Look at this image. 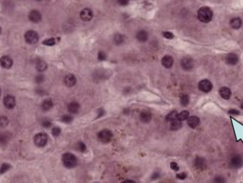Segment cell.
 <instances>
[{
  "mask_svg": "<svg viewBox=\"0 0 243 183\" xmlns=\"http://www.w3.org/2000/svg\"><path fill=\"white\" fill-rule=\"evenodd\" d=\"M198 18L203 23H209L213 18V11L208 6H203L198 11Z\"/></svg>",
  "mask_w": 243,
  "mask_h": 183,
  "instance_id": "6da1fadb",
  "label": "cell"
},
{
  "mask_svg": "<svg viewBox=\"0 0 243 183\" xmlns=\"http://www.w3.org/2000/svg\"><path fill=\"white\" fill-rule=\"evenodd\" d=\"M62 162L67 168H73L77 165V158L73 153H66L62 156Z\"/></svg>",
  "mask_w": 243,
  "mask_h": 183,
  "instance_id": "7a4b0ae2",
  "label": "cell"
},
{
  "mask_svg": "<svg viewBox=\"0 0 243 183\" xmlns=\"http://www.w3.org/2000/svg\"><path fill=\"white\" fill-rule=\"evenodd\" d=\"M33 142L35 145L38 148L44 147L48 142V136L46 134L43 132L36 134L33 137Z\"/></svg>",
  "mask_w": 243,
  "mask_h": 183,
  "instance_id": "3957f363",
  "label": "cell"
},
{
  "mask_svg": "<svg viewBox=\"0 0 243 183\" xmlns=\"http://www.w3.org/2000/svg\"><path fill=\"white\" fill-rule=\"evenodd\" d=\"M229 165L231 169L237 170L241 168L243 166V157L238 154L232 156L230 160Z\"/></svg>",
  "mask_w": 243,
  "mask_h": 183,
  "instance_id": "277c9868",
  "label": "cell"
},
{
  "mask_svg": "<svg viewBox=\"0 0 243 183\" xmlns=\"http://www.w3.org/2000/svg\"><path fill=\"white\" fill-rule=\"evenodd\" d=\"M112 138V133L108 129H104L98 134V138L101 142L107 143L111 141Z\"/></svg>",
  "mask_w": 243,
  "mask_h": 183,
  "instance_id": "5b68a950",
  "label": "cell"
},
{
  "mask_svg": "<svg viewBox=\"0 0 243 183\" xmlns=\"http://www.w3.org/2000/svg\"><path fill=\"white\" fill-rule=\"evenodd\" d=\"M25 41L26 43H29V44H33L36 43V42L38 41V33L34 31H28L25 33Z\"/></svg>",
  "mask_w": 243,
  "mask_h": 183,
  "instance_id": "8992f818",
  "label": "cell"
},
{
  "mask_svg": "<svg viewBox=\"0 0 243 183\" xmlns=\"http://www.w3.org/2000/svg\"><path fill=\"white\" fill-rule=\"evenodd\" d=\"M198 88L201 92L208 93L210 92L213 89V85L211 82L208 80H203L199 82Z\"/></svg>",
  "mask_w": 243,
  "mask_h": 183,
  "instance_id": "52a82bcc",
  "label": "cell"
},
{
  "mask_svg": "<svg viewBox=\"0 0 243 183\" xmlns=\"http://www.w3.org/2000/svg\"><path fill=\"white\" fill-rule=\"evenodd\" d=\"M194 166L198 170H205L207 167V163H206L205 159L204 158L200 157V156H197L194 160Z\"/></svg>",
  "mask_w": 243,
  "mask_h": 183,
  "instance_id": "ba28073f",
  "label": "cell"
},
{
  "mask_svg": "<svg viewBox=\"0 0 243 183\" xmlns=\"http://www.w3.org/2000/svg\"><path fill=\"white\" fill-rule=\"evenodd\" d=\"M181 67L183 70H191L193 68V60L191 58H189V57H185L181 60Z\"/></svg>",
  "mask_w": 243,
  "mask_h": 183,
  "instance_id": "9c48e42d",
  "label": "cell"
},
{
  "mask_svg": "<svg viewBox=\"0 0 243 183\" xmlns=\"http://www.w3.org/2000/svg\"><path fill=\"white\" fill-rule=\"evenodd\" d=\"M80 18L84 21H89L93 17V13L91 9L88 8H85L80 11Z\"/></svg>",
  "mask_w": 243,
  "mask_h": 183,
  "instance_id": "30bf717a",
  "label": "cell"
},
{
  "mask_svg": "<svg viewBox=\"0 0 243 183\" xmlns=\"http://www.w3.org/2000/svg\"><path fill=\"white\" fill-rule=\"evenodd\" d=\"M4 105L7 109L11 110L16 106V100L11 95H7L4 98Z\"/></svg>",
  "mask_w": 243,
  "mask_h": 183,
  "instance_id": "8fae6325",
  "label": "cell"
},
{
  "mask_svg": "<svg viewBox=\"0 0 243 183\" xmlns=\"http://www.w3.org/2000/svg\"><path fill=\"white\" fill-rule=\"evenodd\" d=\"M28 18H29L30 21H32L33 23H38L42 18V16L41 14L37 10H33L29 13L28 15Z\"/></svg>",
  "mask_w": 243,
  "mask_h": 183,
  "instance_id": "7c38bea8",
  "label": "cell"
},
{
  "mask_svg": "<svg viewBox=\"0 0 243 183\" xmlns=\"http://www.w3.org/2000/svg\"><path fill=\"white\" fill-rule=\"evenodd\" d=\"M239 58L237 55L234 53H229L226 55L225 62L227 64L230 65H234L238 63Z\"/></svg>",
  "mask_w": 243,
  "mask_h": 183,
  "instance_id": "4fadbf2b",
  "label": "cell"
},
{
  "mask_svg": "<svg viewBox=\"0 0 243 183\" xmlns=\"http://www.w3.org/2000/svg\"><path fill=\"white\" fill-rule=\"evenodd\" d=\"M0 64L3 68L9 69L11 68L13 65V61L11 58L9 56H2L0 59Z\"/></svg>",
  "mask_w": 243,
  "mask_h": 183,
  "instance_id": "5bb4252c",
  "label": "cell"
},
{
  "mask_svg": "<svg viewBox=\"0 0 243 183\" xmlns=\"http://www.w3.org/2000/svg\"><path fill=\"white\" fill-rule=\"evenodd\" d=\"M219 93H220V95L221 96V97L223 98L224 100H228L231 97V95H232L231 90L227 87H221V88L220 89V90H219Z\"/></svg>",
  "mask_w": 243,
  "mask_h": 183,
  "instance_id": "9a60e30c",
  "label": "cell"
},
{
  "mask_svg": "<svg viewBox=\"0 0 243 183\" xmlns=\"http://www.w3.org/2000/svg\"><path fill=\"white\" fill-rule=\"evenodd\" d=\"M152 113L148 112V111H143V112H141L140 115V121L142 122H143V123H149L152 120Z\"/></svg>",
  "mask_w": 243,
  "mask_h": 183,
  "instance_id": "2e32d148",
  "label": "cell"
},
{
  "mask_svg": "<svg viewBox=\"0 0 243 183\" xmlns=\"http://www.w3.org/2000/svg\"><path fill=\"white\" fill-rule=\"evenodd\" d=\"M76 78L75 77L74 75L73 74H68L65 78V83H66V86L72 87L76 84Z\"/></svg>",
  "mask_w": 243,
  "mask_h": 183,
  "instance_id": "e0dca14e",
  "label": "cell"
},
{
  "mask_svg": "<svg viewBox=\"0 0 243 183\" xmlns=\"http://www.w3.org/2000/svg\"><path fill=\"white\" fill-rule=\"evenodd\" d=\"M174 58L171 55H165L162 60V64L166 68H171L173 65Z\"/></svg>",
  "mask_w": 243,
  "mask_h": 183,
  "instance_id": "ac0fdd59",
  "label": "cell"
},
{
  "mask_svg": "<svg viewBox=\"0 0 243 183\" xmlns=\"http://www.w3.org/2000/svg\"><path fill=\"white\" fill-rule=\"evenodd\" d=\"M188 125L191 129H196L200 124V119L196 116H193L188 119Z\"/></svg>",
  "mask_w": 243,
  "mask_h": 183,
  "instance_id": "d6986e66",
  "label": "cell"
},
{
  "mask_svg": "<svg viewBox=\"0 0 243 183\" xmlns=\"http://www.w3.org/2000/svg\"><path fill=\"white\" fill-rule=\"evenodd\" d=\"M80 110V105L78 102H72L68 105V110L70 113L76 114Z\"/></svg>",
  "mask_w": 243,
  "mask_h": 183,
  "instance_id": "ffe728a7",
  "label": "cell"
},
{
  "mask_svg": "<svg viewBox=\"0 0 243 183\" xmlns=\"http://www.w3.org/2000/svg\"><path fill=\"white\" fill-rule=\"evenodd\" d=\"M137 38L140 42L147 41L148 39V33L145 30H141L137 33Z\"/></svg>",
  "mask_w": 243,
  "mask_h": 183,
  "instance_id": "44dd1931",
  "label": "cell"
},
{
  "mask_svg": "<svg viewBox=\"0 0 243 183\" xmlns=\"http://www.w3.org/2000/svg\"><path fill=\"white\" fill-rule=\"evenodd\" d=\"M231 27L234 29H238L242 26V20L239 18H233L230 21Z\"/></svg>",
  "mask_w": 243,
  "mask_h": 183,
  "instance_id": "7402d4cb",
  "label": "cell"
},
{
  "mask_svg": "<svg viewBox=\"0 0 243 183\" xmlns=\"http://www.w3.org/2000/svg\"><path fill=\"white\" fill-rule=\"evenodd\" d=\"M53 103L52 102V100H50V99H47V100H45L43 102L41 107H42V109L44 111H48L51 110L52 107H53Z\"/></svg>",
  "mask_w": 243,
  "mask_h": 183,
  "instance_id": "603a6c76",
  "label": "cell"
},
{
  "mask_svg": "<svg viewBox=\"0 0 243 183\" xmlns=\"http://www.w3.org/2000/svg\"><path fill=\"white\" fill-rule=\"evenodd\" d=\"M36 69L40 72H43L44 70H46L47 68V64L45 61H43L42 60H38L37 62H36Z\"/></svg>",
  "mask_w": 243,
  "mask_h": 183,
  "instance_id": "cb8c5ba5",
  "label": "cell"
},
{
  "mask_svg": "<svg viewBox=\"0 0 243 183\" xmlns=\"http://www.w3.org/2000/svg\"><path fill=\"white\" fill-rule=\"evenodd\" d=\"M177 117H178V113L176 111H172V112H171L170 113L166 115V120L167 122H174V121L178 120Z\"/></svg>",
  "mask_w": 243,
  "mask_h": 183,
  "instance_id": "d4e9b609",
  "label": "cell"
},
{
  "mask_svg": "<svg viewBox=\"0 0 243 183\" xmlns=\"http://www.w3.org/2000/svg\"><path fill=\"white\" fill-rule=\"evenodd\" d=\"M10 169H11V164L7 163H3L1 166H0V175L5 174Z\"/></svg>",
  "mask_w": 243,
  "mask_h": 183,
  "instance_id": "484cf974",
  "label": "cell"
},
{
  "mask_svg": "<svg viewBox=\"0 0 243 183\" xmlns=\"http://www.w3.org/2000/svg\"><path fill=\"white\" fill-rule=\"evenodd\" d=\"M10 140V136L8 134H0V145H6Z\"/></svg>",
  "mask_w": 243,
  "mask_h": 183,
  "instance_id": "4316f807",
  "label": "cell"
},
{
  "mask_svg": "<svg viewBox=\"0 0 243 183\" xmlns=\"http://www.w3.org/2000/svg\"><path fill=\"white\" fill-rule=\"evenodd\" d=\"M182 127V123L179 120L174 121V122H171L170 125V129L171 131H177L179 129H180Z\"/></svg>",
  "mask_w": 243,
  "mask_h": 183,
  "instance_id": "83f0119b",
  "label": "cell"
},
{
  "mask_svg": "<svg viewBox=\"0 0 243 183\" xmlns=\"http://www.w3.org/2000/svg\"><path fill=\"white\" fill-rule=\"evenodd\" d=\"M213 183H227V179L222 175H217L213 179Z\"/></svg>",
  "mask_w": 243,
  "mask_h": 183,
  "instance_id": "f1b7e54d",
  "label": "cell"
},
{
  "mask_svg": "<svg viewBox=\"0 0 243 183\" xmlns=\"http://www.w3.org/2000/svg\"><path fill=\"white\" fill-rule=\"evenodd\" d=\"M189 117V112L188 111H183V112H181V113L178 114V117L177 119L180 122L181 121L186 120L187 119H188Z\"/></svg>",
  "mask_w": 243,
  "mask_h": 183,
  "instance_id": "f546056e",
  "label": "cell"
},
{
  "mask_svg": "<svg viewBox=\"0 0 243 183\" xmlns=\"http://www.w3.org/2000/svg\"><path fill=\"white\" fill-rule=\"evenodd\" d=\"M114 40H115V43L117 45H120L123 43L124 41V36H122V34H120V33H117V34L115 35V38H114Z\"/></svg>",
  "mask_w": 243,
  "mask_h": 183,
  "instance_id": "4dcf8cb0",
  "label": "cell"
},
{
  "mask_svg": "<svg viewBox=\"0 0 243 183\" xmlns=\"http://www.w3.org/2000/svg\"><path fill=\"white\" fill-rule=\"evenodd\" d=\"M181 104L182 106H187L189 103V97L187 95H183L181 97Z\"/></svg>",
  "mask_w": 243,
  "mask_h": 183,
  "instance_id": "1f68e13d",
  "label": "cell"
},
{
  "mask_svg": "<svg viewBox=\"0 0 243 183\" xmlns=\"http://www.w3.org/2000/svg\"><path fill=\"white\" fill-rule=\"evenodd\" d=\"M8 124H9V119H7V117L5 116L0 117V126L5 127L8 125Z\"/></svg>",
  "mask_w": 243,
  "mask_h": 183,
  "instance_id": "d6a6232c",
  "label": "cell"
},
{
  "mask_svg": "<svg viewBox=\"0 0 243 183\" xmlns=\"http://www.w3.org/2000/svg\"><path fill=\"white\" fill-rule=\"evenodd\" d=\"M43 44L46 45V46H53V45L56 44V40H55V38H48V39H46L43 41Z\"/></svg>",
  "mask_w": 243,
  "mask_h": 183,
  "instance_id": "836d02e7",
  "label": "cell"
},
{
  "mask_svg": "<svg viewBox=\"0 0 243 183\" xmlns=\"http://www.w3.org/2000/svg\"><path fill=\"white\" fill-rule=\"evenodd\" d=\"M73 118L70 115H63V117H61V121L63 122V123L66 124H69L73 121Z\"/></svg>",
  "mask_w": 243,
  "mask_h": 183,
  "instance_id": "e575fe53",
  "label": "cell"
},
{
  "mask_svg": "<svg viewBox=\"0 0 243 183\" xmlns=\"http://www.w3.org/2000/svg\"><path fill=\"white\" fill-rule=\"evenodd\" d=\"M61 133V129L59 128V127L56 126V127H54V128H53L52 129V135L53 136L55 137H57L58 136L60 135Z\"/></svg>",
  "mask_w": 243,
  "mask_h": 183,
  "instance_id": "d590c367",
  "label": "cell"
},
{
  "mask_svg": "<svg viewBox=\"0 0 243 183\" xmlns=\"http://www.w3.org/2000/svg\"><path fill=\"white\" fill-rule=\"evenodd\" d=\"M77 148H78V150H80V152H84V151L86 150V146L83 142H79L77 144Z\"/></svg>",
  "mask_w": 243,
  "mask_h": 183,
  "instance_id": "8d00e7d4",
  "label": "cell"
},
{
  "mask_svg": "<svg viewBox=\"0 0 243 183\" xmlns=\"http://www.w3.org/2000/svg\"><path fill=\"white\" fill-rule=\"evenodd\" d=\"M163 36L164 38H168V39H172L174 38V34L171 32H169V31H165V32H163Z\"/></svg>",
  "mask_w": 243,
  "mask_h": 183,
  "instance_id": "74e56055",
  "label": "cell"
},
{
  "mask_svg": "<svg viewBox=\"0 0 243 183\" xmlns=\"http://www.w3.org/2000/svg\"><path fill=\"white\" fill-rule=\"evenodd\" d=\"M106 59V54L103 51H100L98 53V60H105Z\"/></svg>",
  "mask_w": 243,
  "mask_h": 183,
  "instance_id": "f35d334b",
  "label": "cell"
},
{
  "mask_svg": "<svg viewBox=\"0 0 243 183\" xmlns=\"http://www.w3.org/2000/svg\"><path fill=\"white\" fill-rule=\"evenodd\" d=\"M52 124L49 120H44L42 122V126L44 128H50Z\"/></svg>",
  "mask_w": 243,
  "mask_h": 183,
  "instance_id": "ab89813d",
  "label": "cell"
},
{
  "mask_svg": "<svg viewBox=\"0 0 243 183\" xmlns=\"http://www.w3.org/2000/svg\"><path fill=\"white\" fill-rule=\"evenodd\" d=\"M35 80H36V82L37 83H43V81L44 80V77H43V75H37V76L36 77V78H35Z\"/></svg>",
  "mask_w": 243,
  "mask_h": 183,
  "instance_id": "60d3db41",
  "label": "cell"
},
{
  "mask_svg": "<svg viewBox=\"0 0 243 183\" xmlns=\"http://www.w3.org/2000/svg\"><path fill=\"white\" fill-rule=\"evenodd\" d=\"M176 177H177L178 179H181V180H183V179H185L186 178V177H187V174L185 173V172H181V173L178 174L177 175H176Z\"/></svg>",
  "mask_w": 243,
  "mask_h": 183,
  "instance_id": "b9f144b4",
  "label": "cell"
},
{
  "mask_svg": "<svg viewBox=\"0 0 243 183\" xmlns=\"http://www.w3.org/2000/svg\"><path fill=\"white\" fill-rule=\"evenodd\" d=\"M171 168L172 170H174V171H179V165H178V164L175 162H173V163H171Z\"/></svg>",
  "mask_w": 243,
  "mask_h": 183,
  "instance_id": "7bdbcfd3",
  "label": "cell"
},
{
  "mask_svg": "<svg viewBox=\"0 0 243 183\" xmlns=\"http://www.w3.org/2000/svg\"><path fill=\"white\" fill-rule=\"evenodd\" d=\"M228 114H231V115H238V114H239V112L238 110H234V109H233V110H229Z\"/></svg>",
  "mask_w": 243,
  "mask_h": 183,
  "instance_id": "ee69618b",
  "label": "cell"
},
{
  "mask_svg": "<svg viewBox=\"0 0 243 183\" xmlns=\"http://www.w3.org/2000/svg\"><path fill=\"white\" fill-rule=\"evenodd\" d=\"M159 176H160V174H159V172H156L153 175H152V177H151V179H156L159 178Z\"/></svg>",
  "mask_w": 243,
  "mask_h": 183,
  "instance_id": "f6af8a7d",
  "label": "cell"
},
{
  "mask_svg": "<svg viewBox=\"0 0 243 183\" xmlns=\"http://www.w3.org/2000/svg\"><path fill=\"white\" fill-rule=\"evenodd\" d=\"M119 3L121 5H127L128 4V1H127V0H122V1H119Z\"/></svg>",
  "mask_w": 243,
  "mask_h": 183,
  "instance_id": "bcb514c9",
  "label": "cell"
},
{
  "mask_svg": "<svg viewBox=\"0 0 243 183\" xmlns=\"http://www.w3.org/2000/svg\"><path fill=\"white\" fill-rule=\"evenodd\" d=\"M104 114H105V112H104L103 110H99L98 111V117H102Z\"/></svg>",
  "mask_w": 243,
  "mask_h": 183,
  "instance_id": "7dc6e473",
  "label": "cell"
},
{
  "mask_svg": "<svg viewBox=\"0 0 243 183\" xmlns=\"http://www.w3.org/2000/svg\"><path fill=\"white\" fill-rule=\"evenodd\" d=\"M122 183H136V182H135V181L131 180V179H127V180L124 181V182Z\"/></svg>",
  "mask_w": 243,
  "mask_h": 183,
  "instance_id": "c3c4849f",
  "label": "cell"
},
{
  "mask_svg": "<svg viewBox=\"0 0 243 183\" xmlns=\"http://www.w3.org/2000/svg\"><path fill=\"white\" fill-rule=\"evenodd\" d=\"M241 107H242V109H243V103L242 104V105H241Z\"/></svg>",
  "mask_w": 243,
  "mask_h": 183,
  "instance_id": "681fc988",
  "label": "cell"
},
{
  "mask_svg": "<svg viewBox=\"0 0 243 183\" xmlns=\"http://www.w3.org/2000/svg\"><path fill=\"white\" fill-rule=\"evenodd\" d=\"M1 28L0 27V33H1Z\"/></svg>",
  "mask_w": 243,
  "mask_h": 183,
  "instance_id": "f907efd6",
  "label": "cell"
},
{
  "mask_svg": "<svg viewBox=\"0 0 243 183\" xmlns=\"http://www.w3.org/2000/svg\"><path fill=\"white\" fill-rule=\"evenodd\" d=\"M0 95H1V89H0Z\"/></svg>",
  "mask_w": 243,
  "mask_h": 183,
  "instance_id": "816d5d0a",
  "label": "cell"
}]
</instances>
